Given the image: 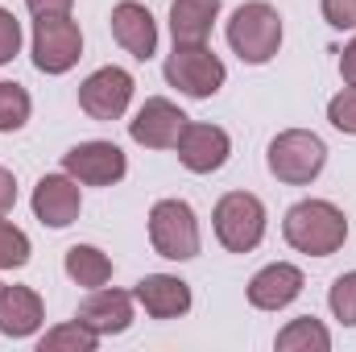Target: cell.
Instances as JSON below:
<instances>
[{
    "label": "cell",
    "instance_id": "cell-25",
    "mask_svg": "<svg viewBox=\"0 0 356 352\" xmlns=\"http://www.w3.org/2000/svg\"><path fill=\"white\" fill-rule=\"evenodd\" d=\"M327 120H332L340 133H353L356 137V83H348L340 95H332V104H327Z\"/></svg>",
    "mask_w": 356,
    "mask_h": 352
},
{
    "label": "cell",
    "instance_id": "cell-12",
    "mask_svg": "<svg viewBox=\"0 0 356 352\" xmlns=\"http://www.w3.org/2000/svg\"><path fill=\"white\" fill-rule=\"evenodd\" d=\"M75 319H79L83 328H91L99 340H104V336H120V332L133 328V294H124V290H108V286H95L88 298L79 303Z\"/></svg>",
    "mask_w": 356,
    "mask_h": 352
},
{
    "label": "cell",
    "instance_id": "cell-4",
    "mask_svg": "<svg viewBox=\"0 0 356 352\" xmlns=\"http://www.w3.org/2000/svg\"><path fill=\"white\" fill-rule=\"evenodd\" d=\"M211 228L228 253H253L266 237V203L249 191H228L211 211Z\"/></svg>",
    "mask_w": 356,
    "mask_h": 352
},
{
    "label": "cell",
    "instance_id": "cell-31",
    "mask_svg": "<svg viewBox=\"0 0 356 352\" xmlns=\"http://www.w3.org/2000/svg\"><path fill=\"white\" fill-rule=\"evenodd\" d=\"M0 290H4V282H0Z\"/></svg>",
    "mask_w": 356,
    "mask_h": 352
},
{
    "label": "cell",
    "instance_id": "cell-20",
    "mask_svg": "<svg viewBox=\"0 0 356 352\" xmlns=\"http://www.w3.org/2000/svg\"><path fill=\"white\" fill-rule=\"evenodd\" d=\"M277 352H327L332 349V332L319 323V319H311V315H302V319H290L282 332H277Z\"/></svg>",
    "mask_w": 356,
    "mask_h": 352
},
{
    "label": "cell",
    "instance_id": "cell-30",
    "mask_svg": "<svg viewBox=\"0 0 356 352\" xmlns=\"http://www.w3.org/2000/svg\"><path fill=\"white\" fill-rule=\"evenodd\" d=\"M340 75H344V83H356V38L344 46V54H340Z\"/></svg>",
    "mask_w": 356,
    "mask_h": 352
},
{
    "label": "cell",
    "instance_id": "cell-8",
    "mask_svg": "<svg viewBox=\"0 0 356 352\" xmlns=\"http://www.w3.org/2000/svg\"><path fill=\"white\" fill-rule=\"evenodd\" d=\"M63 170L83 186H112L129 175V158L112 141H79L63 154Z\"/></svg>",
    "mask_w": 356,
    "mask_h": 352
},
{
    "label": "cell",
    "instance_id": "cell-22",
    "mask_svg": "<svg viewBox=\"0 0 356 352\" xmlns=\"http://www.w3.org/2000/svg\"><path fill=\"white\" fill-rule=\"evenodd\" d=\"M29 112H33L29 91L21 88V83H0V133H17V129H25Z\"/></svg>",
    "mask_w": 356,
    "mask_h": 352
},
{
    "label": "cell",
    "instance_id": "cell-23",
    "mask_svg": "<svg viewBox=\"0 0 356 352\" xmlns=\"http://www.w3.org/2000/svg\"><path fill=\"white\" fill-rule=\"evenodd\" d=\"M29 253H33L29 237L0 216V269H21V265L29 262Z\"/></svg>",
    "mask_w": 356,
    "mask_h": 352
},
{
    "label": "cell",
    "instance_id": "cell-1",
    "mask_svg": "<svg viewBox=\"0 0 356 352\" xmlns=\"http://www.w3.org/2000/svg\"><path fill=\"white\" fill-rule=\"evenodd\" d=\"M282 237L290 249L307 253V257H332L344 249L348 241V220L336 203L327 199H302L286 211L282 220Z\"/></svg>",
    "mask_w": 356,
    "mask_h": 352
},
{
    "label": "cell",
    "instance_id": "cell-27",
    "mask_svg": "<svg viewBox=\"0 0 356 352\" xmlns=\"http://www.w3.org/2000/svg\"><path fill=\"white\" fill-rule=\"evenodd\" d=\"M323 21L332 29H356V0H323Z\"/></svg>",
    "mask_w": 356,
    "mask_h": 352
},
{
    "label": "cell",
    "instance_id": "cell-28",
    "mask_svg": "<svg viewBox=\"0 0 356 352\" xmlns=\"http://www.w3.org/2000/svg\"><path fill=\"white\" fill-rule=\"evenodd\" d=\"M71 4L75 0H25L33 17H71Z\"/></svg>",
    "mask_w": 356,
    "mask_h": 352
},
{
    "label": "cell",
    "instance_id": "cell-11",
    "mask_svg": "<svg viewBox=\"0 0 356 352\" xmlns=\"http://www.w3.org/2000/svg\"><path fill=\"white\" fill-rule=\"evenodd\" d=\"M182 129H186V116H182V108L170 104L166 95L145 99L137 108V116L129 120V137L137 145H145V150H175Z\"/></svg>",
    "mask_w": 356,
    "mask_h": 352
},
{
    "label": "cell",
    "instance_id": "cell-29",
    "mask_svg": "<svg viewBox=\"0 0 356 352\" xmlns=\"http://www.w3.org/2000/svg\"><path fill=\"white\" fill-rule=\"evenodd\" d=\"M13 203H17V178H13V170L0 166V216H8Z\"/></svg>",
    "mask_w": 356,
    "mask_h": 352
},
{
    "label": "cell",
    "instance_id": "cell-16",
    "mask_svg": "<svg viewBox=\"0 0 356 352\" xmlns=\"http://www.w3.org/2000/svg\"><path fill=\"white\" fill-rule=\"evenodd\" d=\"M133 298L145 307V315L154 319H178L191 311V286L175 273H145L133 290Z\"/></svg>",
    "mask_w": 356,
    "mask_h": 352
},
{
    "label": "cell",
    "instance_id": "cell-13",
    "mask_svg": "<svg viewBox=\"0 0 356 352\" xmlns=\"http://www.w3.org/2000/svg\"><path fill=\"white\" fill-rule=\"evenodd\" d=\"M112 38L124 46V54H133L137 63H149L158 54V21L145 4L137 0H120L112 8Z\"/></svg>",
    "mask_w": 356,
    "mask_h": 352
},
{
    "label": "cell",
    "instance_id": "cell-3",
    "mask_svg": "<svg viewBox=\"0 0 356 352\" xmlns=\"http://www.w3.org/2000/svg\"><path fill=\"white\" fill-rule=\"evenodd\" d=\"M266 162H269V175L277 178V182L307 186V182H315V178L323 175L327 145H323V137H315L307 129H286V133H277L269 141Z\"/></svg>",
    "mask_w": 356,
    "mask_h": 352
},
{
    "label": "cell",
    "instance_id": "cell-17",
    "mask_svg": "<svg viewBox=\"0 0 356 352\" xmlns=\"http://www.w3.org/2000/svg\"><path fill=\"white\" fill-rule=\"evenodd\" d=\"M46 319V307L38 298V290L29 286H4L0 290V332L13 336V340H25L42 328Z\"/></svg>",
    "mask_w": 356,
    "mask_h": 352
},
{
    "label": "cell",
    "instance_id": "cell-2",
    "mask_svg": "<svg viewBox=\"0 0 356 352\" xmlns=\"http://www.w3.org/2000/svg\"><path fill=\"white\" fill-rule=\"evenodd\" d=\"M228 46L249 67H266L282 46V17L266 0H249L228 17Z\"/></svg>",
    "mask_w": 356,
    "mask_h": 352
},
{
    "label": "cell",
    "instance_id": "cell-26",
    "mask_svg": "<svg viewBox=\"0 0 356 352\" xmlns=\"http://www.w3.org/2000/svg\"><path fill=\"white\" fill-rule=\"evenodd\" d=\"M17 50H21V21H17L8 8H0V67L13 63Z\"/></svg>",
    "mask_w": 356,
    "mask_h": 352
},
{
    "label": "cell",
    "instance_id": "cell-10",
    "mask_svg": "<svg viewBox=\"0 0 356 352\" xmlns=\"http://www.w3.org/2000/svg\"><path fill=\"white\" fill-rule=\"evenodd\" d=\"M178 162L191 170V175H216L228 154H232V137L220 129V125H203V120H186L182 137H178Z\"/></svg>",
    "mask_w": 356,
    "mask_h": 352
},
{
    "label": "cell",
    "instance_id": "cell-24",
    "mask_svg": "<svg viewBox=\"0 0 356 352\" xmlns=\"http://www.w3.org/2000/svg\"><path fill=\"white\" fill-rule=\"evenodd\" d=\"M327 307H332V315H336L344 328H356V269L353 273H340V278L332 282Z\"/></svg>",
    "mask_w": 356,
    "mask_h": 352
},
{
    "label": "cell",
    "instance_id": "cell-9",
    "mask_svg": "<svg viewBox=\"0 0 356 352\" xmlns=\"http://www.w3.org/2000/svg\"><path fill=\"white\" fill-rule=\"evenodd\" d=\"M133 99V75L124 67H99L79 83V108L91 120H120Z\"/></svg>",
    "mask_w": 356,
    "mask_h": 352
},
{
    "label": "cell",
    "instance_id": "cell-21",
    "mask_svg": "<svg viewBox=\"0 0 356 352\" xmlns=\"http://www.w3.org/2000/svg\"><path fill=\"white\" fill-rule=\"evenodd\" d=\"M99 344V336L83 328L79 319H71V323H58V328H50L46 336H42V344L38 352H95Z\"/></svg>",
    "mask_w": 356,
    "mask_h": 352
},
{
    "label": "cell",
    "instance_id": "cell-5",
    "mask_svg": "<svg viewBox=\"0 0 356 352\" xmlns=\"http://www.w3.org/2000/svg\"><path fill=\"white\" fill-rule=\"evenodd\" d=\"M149 245L166 262H191L199 257V220L186 199H158L149 207Z\"/></svg>",
    "mask_w": 356,
    "mask_h": 352
},
{
    "label": "cell",
    "instance_id": "cell-15",
    "mask_svg": "<svg viewBox=\"0 0 356 352\" xmlns=\"http://www.w3.org/2000/svg\"><path fill=\"white\" fill-rule=\"evenodd\" d=\"M302 294V269L290 262H273L249 278V303L257 311H282Z\"/></svg>",
    "mask_w": 356,
    "mask_h": 352
},
{
    "label": "cell",
    "instance_id": "cell-14",
    "mask_svg": "<svg viewBox=\"0 0 356 352\" xmlns=\"http://www.w3.org/2000/svg\"><path fill=\"white\" fill-rule=\"evenodd\" d=\"M79 207H83V195H79V182L71 175H46L33 186V216L46 228L75 224L79 220Z\"/></svg>",
    "mask_w": 356,
    "mask_h": 352
},
{
    "label": "cell",
    "instance_id": "cell-18",
    "mask_svg": "<svg viewBox=\"0 0 356 352\" xmlns=\"http://www.w3.org/2000/svg\"><path fill=\"white\" fill-rule=\"evenodd\" d=\"M216 21H220V0H175L170 4V33L178 46L207 42Z\"/></svg>",
    "mask_w": 356,
    "mask_h": 352
},
{
    "label": "cell",
    "instance_id": "cell-19",
    "mask_svg": "<svg viewBox=\"0 0 356 352\" xmlns=\"http://www.w3.org/2000/svg\"><path fill=\"white\" fill-rule=\"evenodd\" d=\"M63 265H67V278H71L75 286H83V290L108 286V278H112V262H108V253H99L95 245H71Z\"/></svg>",
    "mask_w": 356,
    "mask_h": 352
},
{
    "label": "cell",
    "instance_id": "cell-7",
    "mask_svg": "<svg viewBox=\"0 0 356 352\" xmlns=\"http://www.w3.org/2000/svg\"><path fill=\"white\" fill-rule=\"evenodd\" d=\"M79 58H83V33L71 17L33 21V67L42 75H67Z\"/></svg>",
    "mask_w": 356,
    "mask_h": 352
},
{
    "label": "cell",
    "instance_id": "cell-6",
    "mask_svg": "<svg viewBox=\"0 0 356 352\" xmlns=\"http://www.w3.org/2000/svg\"><path fill=\"white\" fill-rule=\"evenodd\" d=\"M224 79H228V71L207 50V42H199V46H178L175 42V54L166 58V83L170 88H178L191 99H207L224 88Z\"/></svg>",
    "mask_w": 356,
    "mask_h": 352
}]
</instances>
